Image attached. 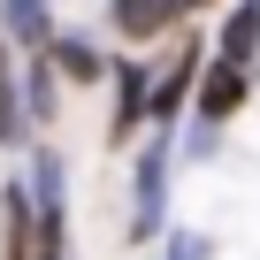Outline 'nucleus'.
Wrapping results in <instances>:
<instances>
[{"label": "nucleus", "instance_id": "1a4fd4ad", "mask_svg": "<svg viewBox=\"0 0 260 260\" xmlns=\"http://www.w3.org/2000/svg\"><path fill=\"white\" fill-rule=\"evenodd\" d=\"M31 115H54V77H46V69L31 77Z\"/></svg>", "mask_w": 260, "mask_h": 260}, {"label": "nucleus", "instance_id": "7ed1b4c3", "mask_svg": "<svg viewBox=\"0 0 260 260\" xmlns=\"http://www.w3.org/2000/svg\"><path fill=\"white\" fill-rule=\"evenodd\" d=\"M161 184H169V146H153L138 161V230H130V237H153L161 230Z\"/></svg>", "mask_w": 260, "mask_h": 260}, {"label": "nucleus", "instance_id": "0eeeda50", "mask_svg": "<svg viewBox=\"0 0 260 260\" xmlns=\"http://www.w3.org/2000/svg\"><path fill=\"white\" fill-rule=\"evenodd\" d=\"M23 130V115H16V77H8V46H0V146H8Z\"/></svg>", "mask_w": 260, "mask_h": 260}, {"label": "nucleus", "instance_id": "39448f33", "mask_svg": "<svg viewBox=\"0 0 260 260\" xmlns=\"http://www.w3.org/2000/svg\"><path fill=\"white\" fill-rule=\"evenodd\" d=\"M54 61H61L69 77H84V84L100 77V54H92V39H54Z\"/></svg>", "mask_w": 260, "mask_h": 260}, {"label": "nucleus", "instance_id": "9d476101", "mask_svg": "<svg viewBox=\"0 0 260 260\" xmlns=\"http://www.w3.org/2000/svg\"><path fill=\"white\" fill-rule=\"evenodd\" d=\"M191 8H207V0H191Z\"/></svg>", "mask_w": 260, "mask_h": 260}, {"label": "nucleus", "instance_id": "6e6552de", "mask_svg": "<svg viewBox=\"0 0 260 260\" xmlns=\"http://www.w3.org/2000/svg\"><path fill=\"white\" fill-rule=\"evenodd\" d=\"M169 260H207V237H191V230H176V237H169Z\"/></svg>", "mask_w": 260, "mask_h": 260}, {"label": "nucleus", "instance_id": "f03ea898", "mask_svg": "<svg viewBox=\"0 0 260 260\" xmlns=\"http://www.w3.org/2000/svg\"><path fill=\"white\" fill-rule=\"evenodd\" d=\"M176 8H191V0H115V31L122 39H161L176 23Z\"/></svg>", "mask_w": 260, "mask_h": 260}, {"label": "nucleus", "instance_id": "20e7f679", "mask_svg": "<svg viewBox=\"0 0 260 260\" xmlns=\"http://www.w3.org/2000/svg\"><path fill=\"white\" fill-rule=\"evenodd\" d=\"M222 61H237V69H252V54H260V0H237V16L222 23Z\"/></svg>", "mask_w": 260, "mask_h": 260}, {"label": "nucleus", "instance_id": "423d86ee", "mask_svg": "<svg viewBox=\"0 0 260 260\" xmlns=\"http://www.w3.org/2000/svg\"><path fill=\"white\" fill-rule=\"evenodd\" d=\"M8 23H16L31 46H54V39H46V0H8Z\"/></svg>", "mask_w": 260, "mask_h": 260}, {"label": "nucleus", "instance_id": "f257e3e1", "mask_svg": "<svg viewBox=\"0 0 260 260\" xmlns=\"http://www.w3.org/2000/svg\"><path fill=\"white\" fill-rule=\"evenodd\" d=\"M245 92H252V69H237V61H214V69L199 77V115H207V122H230V115L245 107Z\"/></svg>", "mask_w": 260, "mask_h": 260}]
</instances>
